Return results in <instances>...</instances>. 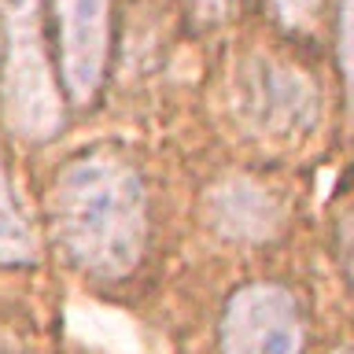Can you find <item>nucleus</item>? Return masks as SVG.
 Masks as SVG:
<instances>
[{
  "instance_id": "1a4fd4ad",
  "label": "nucleus",
  "mask_w": 354,
  "mask_h": 354,
  "mask_svg": "<svg viewBox=\"0 0 354 354\" xmlns=\"http://www.w3.org/2000/svg\"><path fill=\"white\" fill-rule=\"evenodd\" d=\"M273 8H277V15H281L284 26L303 30V26H310V19H314L317 0H273Z\"/></svg>"
},
{
  "instance_id": "0eeeda50",
  "label": "nucleus",
  "mask_w": 354,
  "mask_h": 354,
  "mask_svg": "<svg viewBox=\"0 0 354 354\" xmlns=\"http://www.w3.org/2000/svg\"><path fill=\"white\" fill-rule=\"evenodd\" d=\"M30 254H33L30 229H26V221L19 218L15 203H11V192H8V181H4V166H0V259L26 262Z\"/></svg>"
},
{
  "instance_id": "f03ea898",
  "label": "nucleus",
  "mask_w": 354,
  "mask_h": 354,
  "mask_svg": "<svg viewBox=\"0 0 354 354\" xmlns=\"http://www.w3.org/2000/svg\"><path fill=\"white\" fill-rule=\"evenodd\" d=\"M11 22V59H8V111L19 133L48 137L59 126V100H55L48 63L37 33V0H8Z\"/></svg>"
},
{
  "instance_id": "39448f33",
  "label": "nucleus",
  "mask_w": 354,
  "mask_h": 354,
  "mask_svg": "<svg viewBox=\"0 0 354 354\" xmlns=\"http://www.w3.org/2000/svg\"><path fill=\"white\" fill-rule=\"evenodd\" d=\"M251 118L273 137H299L314 126V88L303 74L284 71L277 63H259L243 88Z\"/></svg>"
},
{
  "instance_id": "f257e3e1",
  "label": "nucleus",
  "mask_w": 354,
  "mask_h": 354,
  "mask_svg": "<svg viewBox=\"0 0 354 354\" xmlns=\"http://www.w3.org/2000/svg\"><path fill=\"white\" fill-rule=\"evenodd\" d=\"M52 218L66 254L96 277H126L148 236L140 177L115 155H85L55 181Z\"/></svg>"
},
{
  "instance_id": "423d86ee",
  "label": "nucleus",
  "mask_w": 354,
  "mask_h": 354,
  "mask_svg": "<svg viewBox=\"0 0 354 354\" xmlns=\"http://www.w3.org/2000/svg\"><path fill=\"white\" fill-rule=\"evenodd\" d=\"M210 221L221 236L229 240H266L277 225V207L273 199L262 192L259 185L232 177V181L218 185L207 199Z\"/></svg>"
},
{
  "instance_id": "20e7f679",
  "label": "nucleus",
  "mask_w": 354,
  "mask_h": 354,
  "mask_svg": "<svg viewBox=\"0 0 354 354\" xmlns=\"http://www.w3.org/2000/svg\"><path fill=\"white\" fill-rule=\"evenodd\" d=\"M63 77L77 104L93 100L107 63V0H55Z\"/></svg>"
},
{
  "instance_id": "7ed1b4c3",
  "label": "nucleus",
  "mask_w": 354,
  "mask_h": 354,
  "mask_svg": "<svg viewBox=\"0 0 354 354\" xmlns=\"http://www.w3.org/2000/svg\"><path fill=\"white\" fill-rule=\"evenodd\" d=\"M225 354H299L303 317L295 299L277 284H248L229 299L221 317Z\"/></svg>"
},
{
  "instance_id": "6e6552de",
  "label": "nucleus",
  "mask_w": 354,
  "mask_h": 354,
  "mask_svg": "<svg viewBox=\"0 0 354 354\" xmlns=\"http://www.w3.org/2000/svg\"><path fill=\"white\" fill-rule=\"evenodd\" d=\"M339 59H343V74H347V88L354 100V0L339 4Z\"/></svg>"
},
{
  "instance_id": "9b49d317",
  "label": "nucleus",
  "mask_w": 354,
  "mask_h": 354,
  "mask_svg": "<svg viewBox=\"0 0 354 354\" xmlns=\"http://www.w3.org/2000/svg\"><path fill=\"white\" fill-rule=\"evenodd\" d=\"M336 354H351V351H336Z\"/></svg>"
},
{
  "instance_id": "9d476101",
  "label": "nucleus",
  "mask_w": 354,
  "mask_h": 354,
  "mask_svg": "<svg viewBox=\"0 0 354 354\" xmlns=\"http://www.w3.org/2000/svg\"><path fill=\"white\" fill-rule=\"evenodd\" d=\"M192 4H196V11L203 19H221L232 8V0H192Z\"/></svg>"
}]
</instances>
